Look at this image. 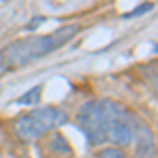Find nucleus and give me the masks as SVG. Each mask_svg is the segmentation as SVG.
<instances>
[{"mask_svg":"<svg viewBox=\"0 0 158 158\" xmlns=\"http://www.w3.org/2000/svg\"><path fill=\"white\" fill-rule=\"evenodd\" d=\"M78 32H80V25L70 23V25H63V27H57L51 34L15 40V42L6 44L4 49L0 51V72L19 70V68L30 65L32 61L47 57L51 53H55L57 49H61L63 44H68Z\"/></svg>","mask_w":158,"mask_h":158,"instance_id":"nucleus-1","label":"nucleus"},{"mask_svg":"<svg viewBox=\"0 0 158 158\" xmlns=\"http://www.w3.org/2000/svg\"><path fill=\"white\" fill-rule=\"evenodd\" d=\"M65 122H68V112H63L59 108H53V106L38 108L17 118L15 133L23 141H36L40 137H44L47 133L63 127Z\"/></svg>","mask_w":158,"mask_h":158,"instance_id":"nucleus-2","label":"nucleus"},{"mask_svg":"<svg viewBox=\"0 0 158 158\" xmlns=\"http://www.w3.org/2000/svg\"><path fill=\"white\" fill-rule=\"evenodd\" d=\"M78 129L85 133L89 146H101L108 141L106 133V99L86 101L78 112Z\"/></svg>","mask_w":158,"mask_h":158,"instance_id":"nucleus-3","label":"nucleus"},{"mask_svg":"<svg viewBox=\"0 0 158 158\" xmlns=\"http://www.w3.org/2000/svg\"><path fill=\"white\" fill-rule=\"evenodd\" d=\"M133 114L127 112L120 103L106 99V133L108 141L116 146L133 143Z\"/></svg>","mask_w":158,"mask_h":158,"instance_id":"nucleus-4","label":"nucleus"},{"mask_svg":"<svg viewBox=\"0 0 158 158\" xmlns=\"http://www.w3.org/2000/svg\"><path fill=\"white\" fill-rule=\"evenodd\" d=\"M133 139H135V156L133 158H154L156 141L154 135L141 120L133 118Z\"/></svg>","mask_w":158,"mask_h":158,"instance_id":"nucleus-5","label":"nucleus"},{"mask_svg":"<svg viewBox=\"0 0 158 158\" xmlns=\"http://www.w3.org/2000/svg\"><path fill=\"white\" fill-rule=\"evenodd\" d=\"M44 146H47V152L51 158H72V148L68 143V139L59 133H55Z\"/></svg>","mask_w":158,"mask_h":158,"instance_id":"nucleus-6","label":"nucleus"},{"mask_svg":"<svg viewBox=\"0 0 158 158\" xmlns=\"http://www.w3.org/2000/svg\"><path fill=\"white\" fill-rule=\"evenodd\" d=\"M40 93H42V86L38 85V86H34V89H30L23 97H19L15 103H17V106H36L38 101H40Z\"/></svg>","mask_w":158,"mask_h":158,"instance_id":"nucleus-7","label":"nucleus"},{"mask_svg":"<svg viewBox=\"0 0 158 158\" xmlns=\"http://www.w3.org/2000/svg\"><path fill=\"white\" fill-rule=\"evenodd\" d=\"M95 158H127V154L120 148H103L95 154Z\"/></svg>","mask_w":158,"mask_h":158,"instance_id":"nucleus-8","label":"nucleus"},{"mask_svg":"<svg viewBox=\"0 0 158 158\" xmlns=\"http://www.w3.org/2000/svg\"><path fill=\"white\" fill-rule=\"evenodd\" d=\"M148 11H152V4H141V6H137L133 13H127L124 17H127V19H131V17H139V15H143V13H148Z\"/></svg>","mask_w":158,"mask_h":158,"instance_id":"nucleus-9","label":"nucleus"},{"mask_svg":"<svg viewBox=\"0 0 158 158\" xmlns=\"http://www.w3.org/2000/svg\"><path fill=\"white\" fill-rule=\"evenodd\" d=\"M44 2H49V4H53V6H57V4H61V2H65V0H44Z\"/></svg>","mask_w":158,"mask_h":158,"instance_id":"nucleus-10","label":"nucleus"}]
</instances>
